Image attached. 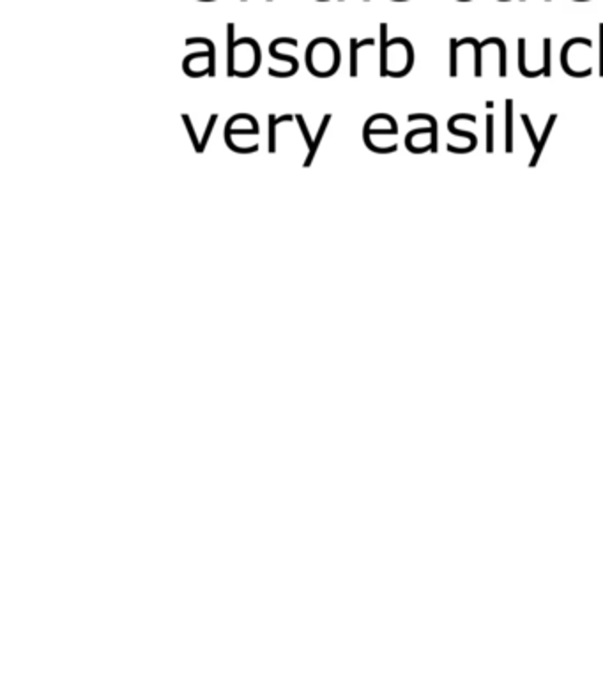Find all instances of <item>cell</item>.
I'll use <instances>...</instances> for the list:
<instances>
[{"mask_svg":"<svg viewBox=\"0 0 603 679\" xmlns=\"http://www.w3.org/2000/svg\"><path fill=\"white\" fill-rule=\"evenodd\" d=\"M226 75L228 78H252L262 66V48L253 38H235V23L226 25Z\"/></svg>","mask_w":603,"mask_h":679,"instance_id":"obj_1","label":"cell"},{"mask_svg":"<svg viewBox=\"0 0 603 679\" xmlns=\"http://www.w3.org/2000/svg\"><path fill=\"white\" fill-rule=\"evenodd\" d=\"M381 76L404 78L414 66V48L405 38H388V23H381Z\"/></svg>","mask_w":603,"mask_h":679,"instance_id":"obj_2","label":"cell"},{"mask_svg":"<svg viewBox=\"0 0 603 679\" xmlns=\"http://www.w3.org/2000/svg\"><path fill=\"white\" fill-rule=\"evenodd\" d=\"M306 69L315 78H331L342 66V52L335 39L315 38L308 43L305 50Z\"/></svg>","mask_w":603,"mask_h":679,"instance_id":"obj_3","label":"cell"},{"mask_svg":"<svg viewBox=\"0 0 603 679\" xmlns=\"http://www.w3.org/2000/svg\"><path fill=\"white\" fill-rule=\"evenodd\" d=\"M186 46L202 45L204 50L200 52H193L184 57L182 61V73L189 78H204V76H216V46L215 41L209 38H200V36H193L184 41Z\"/></svg>","mask_w":603,"mask_h":679,"instance_id":"obj_4","label":"cell"},{"mask_svg":"<svg viewBox=\"0 0 603 679\" xmlns=\"http://www.w3.org/2000/svg\"><path fill=\"white\" fill-rule=\"evenodd\" d=\"M259 135H261V126H259V121H256L253 115H249L245 126H238V121H235V117L232 115V117L226 121L225 129H223L225 145L231 144L235 136H259Z\"/></svg>","mask_w":603,"mask_h":679,"instance_id":"obj_5","label":"cell"},{"mask_svg":"<svg viewBox=\"0 0 603 679\" xmlns=\"http://www.w3.org/2000/svg\"><path fill=\"white\" fill-rule=\"evenodd\" d=\"M366 46H375V39L366 38L358 41L356 38H351L349 41V52H351V61H349V76L356 78L359 75V50L366 48Z\"/></svg>","mask_w":603,"mask_h":679,"instance_id":"obj_6","label":"cell"},{"mask_svg":"<svg viewBox=\"0 0 603 679\" xmlns=\"http://www.w3.org/2000/svg\"><path fill=\"white\" fill-rule=\"evenodd\" d=\"M393 135H398V124H396V121H391L388 126L377 128L373 117H370L368 121L365 122V126H363V142H365V144L366 142H370L373 136H393Z\"/></svg>","mask_w":603,"mask_h":679,"instance_id":"obj_7","label":"cell"},{"mask_svg":"<svg viewBox=\"0 0 603 679\" xmlns=\"http://www.w3.org/2000/svg\"><path fill=\"white\" fill-rule=\"evenodd\" d=\"M331 121H333V113H326L324 117H322L321 126H319V129H317V135H315V138H313L312 149L308 151L305 163H303V166H305V168H310V166H312V163L315 161V156H317L319 149H321L322 140H324V135H326V131H328V126Z\"/></svg>","mask_w":603,"mask_h":679,"instance_id":"obj_8","label":"cell"},{"mask_svg":"<svg viewBox=\"0 0 603 679\" xmlns=\"http://www.w3.org/2000/svg\"><path fill=\"white\" fill-rule=\"evenodd\" d=\"M296 121V115L292 113H285V115H275V113H269L268 117V151L271 154L276 152V129H278L279 124L283 122H292Z\"/></svg>","mask_w":603,"mask_h":679,"instance_id":"obj_9","label":"cell"},{"mask_svg":"<svg viewBox=\"0 0 603 679\" xmlns=\"http://www.w3.org/2000/svg\"><path fill=\"white\" fill-rule=\"evenodd\" d=\"M448 131L451 133V135L462 136V138H467L469 142H471V145H469V147H465V149H456V147H453V145H448V151L453 152V154H467V152L474 151L476 145H478V136H476L474 133L464 131V129H456L455 121H453V119H449V121H448Z\"/></svg>","mask_w":603,"mask_h":679,"instance_id":"obj_10","label":"cell"},{"mask_svg":"<svg viewBox=\"0 0 603 679\" xmlns=\"http://www.w3.org/2000/svg\"><path fill=\"white\" fill-rule=\"evenodd\" d=\"M407 121L409 122H414V121H426V122H430V128H432V135H430V152H437V140H439V135H437V119L434 117V115H430V113H411L407 117Z\"/></svg>","mask_w":603,"mask_h":679,"instance_id":"obj_11","label":"cell"},{"mask_svg":"<svg viewBox=\"0 0 603 679\" xmlns=\"http://www.w3.org/2000/svg\"><path fill=\"white\" fill-rule=\"evenodd\" d=\"M555 121H558V115H555V113H552L551 117H548L547 126H545V131H543L542 138H539L538 145H536V149H535V154H532L531 161H529V166H536V165H538V159L542 158V152H543V149H545V144H547V140H548V136H551L552 128H554Z\"/></svg>","mask_w":603,"mask_h":679,"instance_id":"obj_12","label":"cell"},{"mask_svg":"<svg viewBox=\"0 0 603 679\" xmlns=\"http://www.w3.org/2000/svg\"><path fill=\"white\" fill-rule=\"evenodd\" d=\"M269 55L273 57V59H276V61H282V62H289V64L292 66V73H294V76L298 75V71H299V61H298V57H294V55H286V53H282L279 52V48L278 46L275 45V43H269Z\"/></svg>","mask_w":603,"mask_h":679,"instance_id":"obj_13","label":"cell"},{"mask_svg":"<svg viewBox=\"0 0 603 679\" xmlns=\"http://www.w3.org/2000/svg\"><path fill=\"white\" fill-rule=\"evenodd\" d=\"M518 69H521V73L525 76V78H536V76L543 75L542 69L529 71V69L525 68V39L524 38L518 39Z\"/></svg>","mask_w":603,"mask_h":679,"instance_id":"obj_14","label":"cell"},{"mask_svg":"<svg viewBox=\"0 0 603 679\" xmlns=\"http://www.w3.org/2000/svg\"><path fill=\"white\" fill-rule=\"evenodd\" d=\"M506 152H513V101L506 99Z\"/></svg>","mask_w":603,"mask_h":679,"instance_id":"obj_15","label":"cell"},{"mask_svg":"<svg viewBox=\"0 0 603 679\" xmlns=\"http://www.w3.org/2000/svg\"><path fill=\"white\" fill-rule=\"evenodd\" d=\"M218 119H219V113H212L211 117H209L208 126H205V129H204V135H202V138H200V152H198V154H204L205 149H208L209 140H211V135H212V131H215V126H216V122H218Z\"/></svg>","mask_w":603,"mask_h":679,"instance_id":"obj_16","label":"cell"},{"mask_svg":"<svg viewBox=\"0 0 603 679\" xmlns=\"http://www.w3.org/2000/svg\"><path fill=\"white\" fill-rule=\"evenodd\" d=\"M458 48H460V39H449V55H451V64H449V76L455 78L458 75Z\"/></svg>","mask_w":603,"mask_h":679,"instance_id":"obj_17","label":"cell"},{"mask_svg":"<svg viewBox=\"0 0 603 679\" xmlns=\"http://www.w3.org/2000/svg\"><path fill=\"white\" fill-rule=\"evenodd\" d=\"M552 39L545 38L543 39V76L548 78L551 76V61H552Z\"/></svg>","mask_w":603,"mask_h":679,"instance_id":"obj_18","label":"cell"},{"mask_svg":"<svg viewBox=\"0 0 603 679\" xmlns=\"http://www.w3.org/2000/svg\"><path fill=\"white\" fill-rule=\"evenodd\" d=\"M181 119H182V122H184L186 131H188V135H189V140H191L193 149H195V152H196V154H198V152H200V138H198V136H196L195 128H193L191 117H189L188 113H181Z\"/></svg>","mask_w":603,"mask_h":679,"instance_id":"obj_19","label":"cell"},{"mask_svg":"<svg viewBox=\"0 0 603 679\" xmlns=\"http://www.w3.org/2000/svg\"><path fill=\"white\" fill-rule=\"evenodd\" d=\"M486 152H494V115L486 113Z\"/></svg>","mask_w":603,"mask_h":679,"instance_id":"obj_20","label":"cell"},{"mask_svg":"<svg viewBox=\"0 0 603 679\" xmlns=\"http://www.w3.org/2000/svg\"><path fill=\"white\" fill-rule=\"evenodd\" d=\"M495 45L499 48V76L504 78L508 75V71H506V45L501 38H495Z\"/></svg>","mask_w":603,"mask_h":679,"instance_id":"obj_21","label":"cell"},{"mask_svg":"<svg viewBox=\"0 0 603 679\" xmlns=\"http://www.w3.org/2000/svg\"><path fill=\"white\" fill-rule=\"evenodd\" d=\"M296 122H298L299 129H301V135H303V138H305V144L310 151V149H312V145H313V138H312V135H310V129H308V126H306V121H305V117H303L301 113H298V115H296Z\"/></svg>","mask_w":603,"mask_h":679,"instance_id":"obj_22","label":"cell"},{"mask_svg":"<svg viewBox=\"0 0 603 679\" xmlns=\"http://www.w3.org/2000/svg\"><path fill=\"white\" fill-rule=\"evenodd\" d=\"M522 122H524V126H525V131H528L529 138H531V145H532V149H536V145H538V140H536L535 128H532V122H531V119H529V115H528V113H522Z\"/></svg>","mask_w":603,"mask_h":679,"instance_id":"obj_23","label":"cell"},{"mask_svg":"<svg viewBox=\"0 0 603 679\" xmlns=\"http://www.w3.org/2000/svg\"><path fill=\"white\" fill-rule=\"evenodd\" d=\"M600 76H603V23H600Z\"/></svg>","mask_w":603,"mask_h":679,"instance_id":"obj_24","label":"cell"},{"mask_svg":"<svg viewBox=\"0 0 603 679\" xmlns=\"http://www.w3.org/2000/svg\"><path fill=\"white\" fill-rule=\"evenodd\" d=\"M198 2H216V0H198Z\"/></svg>","mask_w":603,"mask_h":679,"instance_id":"obj_25","label":"cell"},{"mask_svg":"<svg viewBox=\"0 0 603 679\" xmlns=\"http://www.w3.org/2000/svg\"><path fill=\"white\" fill-rule=\"evenodd\" d=\"M315 2H329V0H315Z\"/></svg>","mask_w":603,"mask_h":679,"instance_id":"obj_26","label":"cell"},{"mask_svg":"<svg viewBox=\"0 0 603 679\" xmlns=\"http://www.w3.org/2000/svg\"><path fill=\"white\" fill-rule=\"evenodd\" d=\"M458 2H471V0H458Z\"/></svg>","mask_w":603,"mask_h":679,"instance_id":"obj_27","label":"cell"},{"mask_svg":"<svg viewBox=\"0 0 603 679\" xmlns=\"http://www.w3.org/2000/svg\"><path fill=\"white\" fill-rule=\"evenodd\" d=\"M499 2H509V0H499Z\"/></svg>","mask_w":603,"mask_h":679,"instance_id":"obj_28","label":"cell"},{"mask_svg":"<svg viewBox=\"0 0 603 679\" xmlns=\"http://www.w3.org/2000/svg\"><path fill=\"white\" fill-rule=\"evenodd\" d=\"M521 2H524V0H521Z\"/></svg>","mask_w":603,"mask_h":679,"instance_id":"obj_29","label":"cell"},{"mask_svg":"<svg viewBox=\"0 0 603 679\" xmlns=\"http://www.w3.org/2000/svg\"><path fill=\"white\" fill-rule=\"evenodd\" d=\"M340 2H343V0H340Z\"/></svg>","mask_w":603,"mask_h":679,"instance_id":"obj_30","label":"cell"},{"mask_svg":"<svg viewBox=\"0 0 603 679\" xmlns=\"http://www.w3.org/2000/svg\"><path fill=\"white\" fill-rule=\"evenodd\" d=\"M391 2H393V0H391Z\"/></svg>","mask_w":603,"mask_h":679,"instance_id":"obj_31","label":"cell"}]
</instances>
